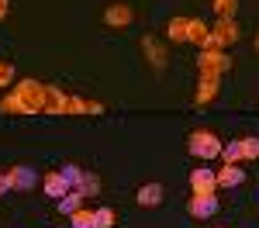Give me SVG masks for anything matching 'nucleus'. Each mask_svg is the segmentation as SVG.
Wrapping results in <instances>:
<instances>
[{
	"label": "nucleus",
	"instance_id": "0eeeda50",
	"mask_svg": "<svg viewBox=\"0 0 259 228\" xmlns=\"http://www.w3.org/2000/svg\"><path fill=\"white\" fill-rule=\"evenodd\" d=\"M7 180H11V190H31V187H35V169L14 166V169L7 173Z\"/></svg>",
	"mask_w": 259,
	"mask_h": 228
},
{
	"label": "nucleus",
	"instance_id": "9d476101",
	"mask_svg": "<svg viewBox=\"0 0 259 228\" xmlns=\"http://www.w3.org/2000/svg\"><path fill=\"white\" fill-rule=\"evenodd\" d=\"M139 204L142 207H156L162 204V184H145L139 190Z\"/></svg>",
	"mask_w": 259,
	"mask_h": 228
},
{
	"label": "nucleus",
	"instance_id": "f257e3e1",
	"mask_svg": "<svg viewBox=\"0 0 259 228\" xmlns=\"http://www.w3.org/2000/svg\"><path fill=\"white\" fill-rule=\"evenodd\" d=\"M221 139L214 135V131H204V128H197L194 135H190V142H187V149H190V156H197V159H214V156H221Z\"/></svg>",
	"mask_w": 259,
	"mask_h": 228
},
{
	"label": "nucleus",
	"instance_id": "7ed1b4c3",
	"mask_svg": "<svg viewBox=\"0 0 259 228\" xmlns=\"http://www.w3.org/2000/svg\"><path fill=\"white\" fill-rule=\"evenodd\" d=\"M18 94L24 97V104H28V114H41L45 104H49V86H41V83H35V80H24L18 86Z\"/></svg>",
	"mask_w": 259,
	"mask_h": 228
},
{
	"label": "nucleus",
	"instance_id": "423d86ee",
	"mask_svg": "<svg viewBox=\"0 0 259 228\" xmlns=\"http://www.w3.org/2000/svg\"><path fill=\"white\" fill-rule=\"evenodd\" d=\"M218 211V197L214 194H194L190 197V214L194 218H211Z\"/></svg>",
	"mask_w": 259,
	"mask_h": 228
},
{
	"label": "nucleus",
	"instance_id": "a211bd4d",
	"mask_svg": "<svg viewBox=\"0 0 259 228\" xmlns=\"http://www.w3.org/2000/svg\"><path fill=\"white\" fill-rule=\"evenodd\" d=\"M187 28H190V18H173L169 21V38L173 41H187Z\"/></svg>",
	"mask_w": 259,
	"mask_h": 228
},
{
	"label": "nucleus",
	"instance_id": "4468645a",
	"mask_svg": "<svg viewBox=\"0 0 259 228\" xmlns=\"http://www.w3.org/2000/svg\"><path fill=\"white\" fill-rule=\"evenodd\" d=\"M0 111H7V114H28V104H24V97L14 90V94H7V97L0 101Z\"/></svg>",
	"mask_w": 259,
	"mask_h": 228
},
{
	"label": "nucleus",
	"instance_id": "f3484780",
	"mask_svg": "<svg viewBox=\"0 0 259 228\" xmlns=\"http://www.w3.org/2000/svg\"><path fill=\"white\" fill-rule=\"evenodd\" d=\"M69 221H73V225L69 228H97V214H94V211H76V214H69Z\"/></svg>",
	"mask_w": 259,
	"mask_h": 228
},
{
	"label": "nucleus",
	"instance_id": "a878e982",
	"mask_svg": "<svg viewBox=\"0 0 259 228\" xmlns=\"http://www.w3.org/2000/svg\"><path fill=\"white\" fill-rule=\"evenodd\" d=\"M4 14H7V0H0V18H4Z\"/></svg>",
	"mask_w": 259,
	"mask_h": 228
},
{
	"label": "nucleus",
	"instance_id": "393cba45",
	"mask_svg": "<svg viewBox=\"0 0 259 228\" xmlns=\"http://www.w3.org/2000/svg\"><path fill=\"white\" fill-rule=\"evenodd\" d=\"M7 190H11V180H7V173H0V197H4Z\"/></svg>",
	"mask_w": 259,
	"mask_h": 228
},
{
	"label": "nucleus",
	"instance_id": "4be33fe9",
	"mask_svg": "<svg viewBox=\"0 0 259 228\" xmlns=\"http://www.w3.org/2000/svg\"><path fill=\"white\" fill-rule=\"evenodd\" d=\"M59 173L69 180V187H80V180H83V169H80V166H62Z\"/></svg>",
	"mask_w": 259,
	"mask_h": 228
},
{
	"label": "nucleus",
	"instance_id": "6e6552de",
	"mask_svg": "<svg viewBox=\"0 0 259 228\" xmlns=\"http://www.w3.org/2000/svg\"><path fill=\"white\" fill-rule=\"evenodd\" d=\"M41 187H45V194H49V197H56V201L69 194V180H66L62 173H49V176L41 180Z\"/></svg>",
	"mask_w": 259,
	"mask_h": 228
},
{
	"label": "nucleus",
	"instance_id": "2eb2a0df",
	"mask_svg": "<svg viewBox=\"0 0 259 228\" xmlns=\"http://www.w3.org/2000/svg\"><path fill=\"white\" fill-rule=\"evenodd\" d=\"M221 159H225V166H239L242 163V142H225L221 145Z\"/></svg>",
	"mask_w": 259,
	"mask_h": 228
},
{
	"label": "nucleus",
	"instance_id": "bb28decb",
	"mask_svg": "<svg viewBox=\"0 0 259 228\" xmlns=\"http://www.w3.org/2000/svg\"><path fill=\"white\" fill-rule=\"evenodd\" d=\"M256 45H259V38H256Z\"/></svg>",
	"mask_w": 259,
	"mask_h": 228
},
{
	"label": "nucleus",
	"instance_id": "9b49d317",
	"mask_svg": "<svg viewBox=\"0 0 259 228\" xmlns=\"http://www.w3.org/2000/svg\"><path fill=\"white\" fill-rule=\"evenodd\" d=\"M207 38H211V28H204V21H194L190 18V28H187V41H194V45H207Z\"/></svg>",
	"mask_w": 259,
	"mask_h": 228
},
{
	"label": "nucleus",
	"instance_id": "dca6fc26",
	"mask_svg": "<svg viewBox=\"0 0 259 228\" xmlns=\"http://www.w3.org/2000/svg\"><path fill=\"white\" fill-rule=\"evenodd\" d=\"M214 94H218V80H200L197 97H194V101H197V104H211V101H214Z\"/></svg>",
	"mask_w": 259,
	"mask_h": 228
},
{
	"label": "nucleus",
	"instance_id": "5701e85b",
	"mask_svg": "<svg viewBox=\"0 0 259 228\" xmlns=\"http://www.w3.org/2000/svg\"><path fill=\"white\" fill-rule=\"evenodd\" d=\"M214 11H218V18H232V11H235V0H214Z\"/></svg>",
	"mask_w": 259,
	"mask_h": 228
},
{
	"label": "nucleus",
	"instance_id": "f03ea898",
	"mask_svg": "<svg viewBox=\"0 0 259 228\" xmlns=\"http://www.w3.org/2000/svg\"><path fill=\"white\" fill-rule=\"evenodd\" d=\"M197 69H200V80H218L221 73L228 69V59L221 56V49H200Z\"/></svg>",
	"mask_w": 259,
	"mask_h": 228
},
{
	"label": "nucleus",
	"instance_id": "39448f33",
	"mask_svg": "<svg viewBox=\"0 0 259 228\" xmlns=\"http://www.w3.org/2000/svg\"><path fill=\"white\" fill-rule=\"evenodd\" d=\"M190 190L194 194H214L218 190V173L214 169H194L190 173Z\"/></svg>",
	"mask_w": 259,
	"mask_h": 228
},
{
	"label": "nucleus",
	"instance_id": "6ab92c4d",
	"mask_svg": "<svg viewBox=\"0 0 259 228\" xmlns=\"http://www.w3.org/2000/svg\"><path fill=\"white\" fill-rule=\"evenodd\" d=\"M76 190H83V197H90V194H100V180L94 176V173H83V180Z\"/></svg>",
	"mask_w": 259,
	"mask_h": 228
},
{
	"label": "nucleus",
	"instance_id": "412c9836",
	"mask_svg": "<svg viewBox=\"0 0 259 228\" xmlns=\"http://www.w3.org/2000/svg\"><path fill=\"white\" fill-rule=\"evenodd\" d=\"M242 142V159H259V139H239Z\"/></svg>",
	"mask_w": 259,
	"mask_h": 228
},
{
	"label": "nucleus",
	"instance_id": "aec40b11",
	"mask_svg": "<svg viewBox=\"0 0 259 228\" xmlns=\"http://www.w3.org/2000/svg\"><path fill=\"white\" fill-rule=\"evenodd\" d=\"M94 214H97V228H114V221H118L111 207H97Z\"/></svg>",
	"mask_w": 259,
	"mask_h": 228
},
{
	"label": "nucleus",
	"instance_id": "ddd939ff",
	"mask_svg": "<svg viewBox=\"0 0 259 228\" xmlns=\"http://www.w3.org/2000/svg\"><path fill=\"white\" fill-rule=\"evenodd\" d=\"M80 207H83V190H76V187H73L66 197H59V211L62 214H76Z\"/></svg>",
	"mask_w": 259,
	"mask_h": 228
},
{
	"label": "nucleus",
	"instance_id": "b1692460",
	"mask_svg": "<svg viewBox=\"0 0 259 228\" xmlns=\"http://www.w3.org/2000/svg\"><path fill=\"white\" fill-rule=\"evenodd\" d=\"M14 80V69H11V62H0V86H11Z\"/></svg>",
	"mask_w": 259,
	"mask_h": 228
},
{
	"label": "nucleus",
	"instance_id": "20e7f679",
	"mask_svg": "<svg viewBox=\"0 0 259 228\" xmlns=\"http://www.w3.org/2000/svg\"><path fill=\"white\" fill-rule=\"evenodd\" d=\"M232 41H239V28H235V21L232 18H221L214 28H211V38L204 49H221V45H232Z\"/></svg>",
	"mask_w": 259,
	"mask_h": 228
},
{
	"label": "nucleus",
	"instance_id": "1a4fd4ad",
	"mask_svg": "<svg viewBox=\"0 0 259 228\" xmlns=\"http://www.w3.org/2000/svg\"><path fill=\"white\" fill-rule=\"evenodd\" d=\"M104 21H107V24H114V28H124V24H132V7H124V4H114V7H107Z\"/></svg>",
	"mask_w": 259,
	"mask_h": 228
},
{
	"label": "nucleus",
	"instance_id": "f8f14e48",
	"mask_svg": "<svg viewBox=\"0 0 259 228\" xmlns=\"http://www.w3.org/2000/svg\"><path fill=\"white\" fill-rule=\"evenodd\" d=\"M242 180H245V173L239 166H221L218 169V187H239Z\"/></svg>",
	"mask_w": 259,
	"mask_h": 228
},
{
	"label": "nucleus",
	"instance_id": "cd10ccee",
	"mask_svg": "<svg viewBox=\"0 0 259 228\" xmlns=\"http://www.w3.org/2000/svg\"><path fill=\"white\" fill-rule=\"evenodd\" d=\"M256 197H259V194H256Z\"/></svg>",
	"mask_w": 259,
	"mask_h": 228
}]
</instances>
